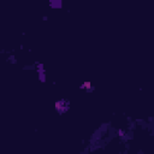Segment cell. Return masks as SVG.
I'll list each match as a JSON object with an SVG mask.
<instances>
[{
  "instance_id": "cell-1",
  "label": "cell",
  "mask_w": 154,
  "mask_h": 154,
  "mask_svg": "<svg viewBox=\"0 0 154 154\" xmlns=\"http://www.w3.org/2000/svg\"><path fill=\"white\" fill-rule=\"evenodd\" d=\"M56 110H57V112L60 113V114L66 113V112L69 111V101L65 100V99H62V100L57 101V102H56Z\"/></svg>"
},
{
  "instance_id": "cell-2",
  "label": "cell",
  "mask_w": 154,
  "mask_h": 154,
  "mask_svg": "<svg viewBox=\"0 0 154 154\" xmlns=\"http://www.w3.org/2000/svg\"><path fill=\"white\" fill-rule=\"evenodd\" d=\"M36 71H37L40 82L45 83L47 78H46V69H45V66H43L42 63H37V64H36Z\"/></svg>"
},
{
  "instance_id": "cell-3",
  "label": "cell",
  "mask_w": 154,
  "mask_h": 154,
  "mask_svg": "<svg viewBox=\"0 0 154 154\" xmlns=\"http://www.w3.org/2000/svg\"><path fill=\"white\" fill-rule=\"evenodd\" d=\"M51 7L52 8H60L62 7V1L60 0H56V1H51Z\"/></svg>"
},
{
  "instance_id": "cell-4",
  "label": "cell",
  "mask_w": 154,
  "mask_h": 154,
  "mask_svg": "<svg viewBox=\"0 0 154 154\" xmlns=\"http://www.w3.org/2000/svg\"><path fill=\"white\" fill-rule=\"evenodd\" d=\"M117 134H118V136L122 137V136L125 135V130H123V129H118V130H117Z\"/></svg>"
},
{
  "instance_id": "cell-5",
  "label": "cell",
  "mask_w": 154,
  "mask_h": 154,
  "mask_svg": "<svg viewBox=\"0 0 154 154\" xmlns=\"http://www.w3.org/2000/svg\"><path fill=\"white\" fill-rule=\"evenodd\" d=\"M89 86H90V83H89V82H84V83H83V86H82V88H90Z\"/></svg>"
}]
</instances>
